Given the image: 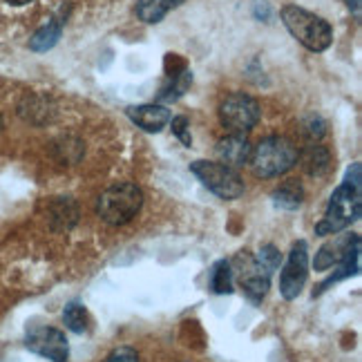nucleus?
<instances>
[{
	"label": "nucleus",
	"instance_id": "17",
	"mask_svg": "<svg viewBox=\"0 0 362 362\" xmlns=\"http://www.w3.org/2000/svg\"><path fill=\"white\" fill-rule=\"evenodd\" d=\"M304 199V190L298 181H284L280 188L273 190V204L282 211H298Z\"/></svg>",
	"mask_w": 362,
	"mask_h": 362
},
{
	"label": "nucleus",
	"instance_id": "23",
	"mask_svg": "<svg viewBox=\"0 0 362 362\" xmlns=\"http://www.w3.org/2000/svg\"><path fill=\"white\" fill-rule=\"evenodd\" d=\"M302 132H304V136L309 139L311 144H317L320 139L325 136V132H327L325 130V121L313 115V117H309V119L302 123Z\"/></svg>",
	"mask_w": 362,
	"mask_h": 362
},
{
	"label": "nucleus",
	"instance_id": "16",
	"mask_svg": "<svg viewBox=\"0 0 362 362\" xmlns=\"http://www.w3.org/2000/svg\"><path fill=\"white\" fill-rule=\"evenodd\" d=\"M184 0H139L136 3V16L144 23H159L170 9L179 7Z\"/></svg>",
	"mask_w": 362,
	"mask_h": 362
},
{
	"label": "nucleus",
	"instance_id": "14",
	"mask_svg": "<svg viewBox=\"0 0 362 362\" xmlns=\"http://www.w3.org/2000/svg\"><path fill=\"white\" fill-rule=\"evenodd\" d=\"M298 159H302V168L311 177H322L331 168V152L320 144H309Z\"/></svg>",
	"mask_w": 362,
	"mask_h": 362
},
{
	"label": "nucleus",
	"instance_id": "22",
	"mask_svg": "<svg viewBox=\"0 0 362 362\" xmlns=\"http://www.w3.org/2000/svg\"><path fill=\"white\" fill-rule=\"evenodd\" d=\"M255 257V262L259 264V267L267 271L271 277H273V273L280 269V264H282V253L277 250L273 244H267V246H262L257 253L253 255Z\"/></svg>",
	"mask_w": 362,
	"mask_h": 362
},
{
	"label": "nucleus",
	"instance_id": "26",
	"mask_svg": "<svg viewBox=\"0 0 362 362\" xmlns=\"http://www.w3.org/2000/svg\"><path fill=\"white\" fill-rule=\"evenodd\" d=\"M344 3H346V7H349L351 11H360V5H362V0H344Z\"/></svg>",
	"mask_w": 362,
	"mask_h": 362
},
{
	"label": "nucleus",
	"instance_id": "15",
	"mask_svg": "<svg viewBox=\"0 0 362 362\" xmlns=\"http://www.w3.org/2000/svg\"><path fill=\"white\" fill-rule=\"evenodd\" d=\"M233 269H230V259H217L208 275V288L213 291L215 296H230L233 293Z\"/></svg>",
	"mask_w": 362,
	"mask_h": 362
},
{
	"label": "nucleus",
	"instance_id": "25",
	"mask_svg": "<svg viewBox=\"0 0 362 362\" xmlns=\"http://www.w3.org/2000/svg\"><path fill=\"white\" fill-rule=\"evenodd\" d=\"M103 362H139V354L132 346H119V349H115Z\"/></svg>",
	"mask_w": 362,
	"mask_h": 362
},
{
	"label": "nucleus",
	"instance_id": "12",
	"mask_svg": "<svg viewBox=\"0 0 362 362\" xmlns=\"http://www.w3.org/2000/svg\"><path fill=\"white\" fill-rule=\"evenodd\" d=\"M128 117L146 132H161L170 123V110L159 103H146L128 107Z\"/></svg>",
	"mask_w": 362,
	"mask_h": 362
},
{
	"label": "nucleus",
	"instance_id": "18",
	"mask_svg": "<svg viewBox=\"0 0 362 362\" xmlns=\"http://www.w3.org/2000/svg\"><path fill=\"white\" fill-rule=\"evenodd\" d=\"M190 83H192V72L186 65L179 67V72L168 74V83L159 92V101H177L179 96H184L188 92Z\"/></svg>",
	"mask_w": 362,
	"mask_h": 362
},
{
	"label": "nucleus",
	"instance_id": "3",
	"mask_svg": "<svg viewBox=\"0 0 362 362\" xmlns=\"http://www.w3.org/2000/svg\"><path fill=\"white\" fill-rule=\"evenodd\" d=\"M298 148L286 136H267L250 152V168L262 179H273L288 173L298 163Z\"/></svg>",
	"mask_w": 362,
	"mask_h": 362
},
{
	"label": "nucleus",
	"instance_id": "10",
	"mask_svg": "<svg viewBox=\"0 0 362 362\" xmlns=\"http://www.w3.org/2000/svg\"><path fill=\"white\" fill-rule=\"evenodd\" d=\"M360 273V235H349L346 240V246L342 250V257L338 262V271L333 273L329 280H325L322 284L317 286V291H313V298L325 293L329 286H333L340 280H346V277H356Z\"/></svg>",
	"mask_w": 362,
	"mask_h": 362
},
{
	"label": "nucleus",
	"instance_id": "8",
	"mask_svg": "<svg viewBox=\"0 0 362 362\" xmlns=\"http://www.w3.org/2000/svg\"><path fill=\"white\" fill-rule=\"evenodd\" d=\"M230 269H233V277L240 280L244 293L250 302L259 304L264 298H267L269 288H271V275L259 267L253 255L240 253L235 257V262H230Z\"/></svg>",
	"mask_w": 362,
	"mask_h": 362
},
{
	"label": "nucleus",
	"instance_id": "5",
	"mask_svg": "<svg viewBox=\"0 0 362 362\" xmlns=\"http://www.w3.org/2000/svg\"><path fill=\"white\" fill-rule=\"evenodd\" d=\"M190 170L208 190L217 194L219 199L230 202V199H238L244 194V181H242L240 173L235 168H228L224 163L194 161V163H190Z\"/></svg>",
	"mask_w": 362,
	"mask_h": 362
},
{
	"label": "nucleus",
	"instance_id": "11",
	"mask_svg": "<svg viewBox=\"0 0 362 362\" xmlns=\"http://www.w3.org/2000/svg\"><path fill=\"white\" fill-rule=\"evenodd\" d=\"M250 152H253V146H250V141L244 134H228L224 139H219L217 144L219 163L228 165V168L246 165L250 161Z\"/></svg>",
	"mask_w": 362,
	"mask_h": 362
},
{
	"label": "nucleus",
	"instance_id": "20",
	"mask_svg": "<svg viewBox=\"0 0 362 362\" xmlns=\"http://www.w3.org/2000/svg\"><path fill=\"white\" fill-rule=\"evenodd\" d=\"M63 23H65L63 18H54L45 27H40V30L34 34V38L30 40V47L36 49V52H45V49L54 47V45L59 43V38H61Z\"/></svg>",
	"mask_w": 362,
	"mask_h": 362
},
{
	"label": "nucleus",
	"instance_id": "21",
	"mask_svg": "<svg viewBox=\"0 0 362 362\" xmlns=\"http://www.w3.org/2000/svg\"><path fill=\"white\" fill-rule=\"evenodd\" d=\"M63 322L65 327L76 333V336H81V333L88 331V325H90V317H88V311L86 306H83L81 302H69L65 309H63Z\"/></svg>",
	"mask_w": 362,
	"mask_h": 362
},
{
	"label": "nucleus",
	"instance_id": "9",
	"mask_svg": "<svg viewBox=\"0 0 362 362\" xmlns=\"http://www.w3.org/2000/svg\"><path fill=\"white\" fill-rule=\"evenodd\" d=\"M25 346L36 356H43L52 362L69 360V344L61 329L54 327H30L25 333Z\"/></svg>",
	"mask_w": 362,
	"mask_h": 362
},
{
	"label": "nucleus",
	"instance_id": "24",
	"mask_svg": "<svg viewBox=\"0 0 362 362\" xmlns=\"http://www.w3.org/2000/svg\"><path fill=\"white\" fill-rule=\"evenodd\" d=\"M170 125H173V134L179 139L181 144L190 148L192 136H190V132H188V119H186V117H175V119H170Z\"/></svg>",
	"mask_w": 362,
	"mask_h": 362
},
{
	"label": "nucleus",
	"instance_id": "4",
	"mask_svg": "<svg viewBox=\"0 0 362 362\" xmlns=\"http://www.w3.org/2000/svg\"><path fill=\"white\" fill-rule=\"evenodd\" d=\"M282 23L291 32V36L298 38L300 43L311 52H325L333 43V30L331 25L296 5H286L282 9Z\"/></svg>",
	"mask_w": 362,
	"mask_h": 362
},
{
	"label": "nucleus",
	"instance_id": "19",
	"mask_svg": "<svg viewBox=\"0 0 362 362\" xmlns=\"http://www.w3.org/2000/svg\"><path fill=\"white\" fill-rule=\"evenodd\" d=\"M346 240H349V235H344V238L336 240V242H329L325 244L322 248L315 253V259H313V269L320 271V273H325L333 267H338V262L342 257V250L346 246Z\"/></svg>",
	"mask_w": 362,
	"mask_h": 362
},
{
	"label": "nucleus",
	"instance_id": "13",
	"mask_svg": "<svg viewBox=\"0 0 362 362\" xmlns=\"http://www.w3.org/2000/svg\"><path fill=\"white\" fill-rule=\"evenodd\" d=\"M78 221V206L69 197H57L49 206V224L54 230H69Z\"/></svg>",
	"mask_w": 362,
	"mask_h": 362
},
{
	"label": "nucleus",
	"instance_id": "27",
	"mask_svg": "<svg viewBox=\"0 0 362 362\" xmlns=\"http://www.w3.org/2000/svg\"><path fill=\"white\" fill-rule=\"evenodd\" d=\"M5 3H9V5H16V7H21V5H27V3H32V0H5Z\"/></svg>",
	"mask_w": 362,
	"mask_h": 362
},
{
	"label": "nucleus",
	"instance_id": "7",
	"mask_svg": "<svg viewBox=\"0 0 362 362\" xmlns=\"http://www.w3.org/2000/svg\"><path fill=\"white\" fill-rule=\"evenodd\" d=\"M306 277H309V246L304 240L296 242L288 250V257L282 267L280 275V293L284 300H296L302 288L306 284Z\"/></svg>",
	"mask_w": 362,
	"mask_h": 362
},
{
	"label": "nucleus",
	"instance_id": "6",
	"mask_svg": "<svg viewBox=\"0 0 362 362\" xmlns=\"http://www.w3.org/2000/svg\"><path fill=\"white\" fill-rule=\"evenodd\" d=\"M262 117L259 103L244 92H233L228 94L224 103L219 105V121L230 134H244L253 130Z\"/></svg>",
	"mask_w": 362,
	"mask_h": 362
},
{
	"label": "nucleus",
	"instance_id": "1",
	"mask_svg": "<svg viewBox=\"0 0 362 362\" xmlns=\"http://www.w3.org/2000/svg\"><path fill=\"white\" fill-rule=\"evenodd\" d=\"M362 213V165L354 163L344 175V181L333 190L325 217L315 224V235H338L360 219Z\"/></svg>",
	"mask_w": 362,
	"mask_h": 362
},
{
	"label": "nucleus",
	"instance_id": "2",
	"mask_svg": "<svg viewBox=\"0 0 362 362\" xmlns=\"http://www.w3.org/2000/svg\"><path fill=\"white\" fill-rule=\"evenodd\" d=\"M141 206L144 190L132 181H121V184H115L101 192L99 204H96V215L110 226H123L139 215Z\"/></svg>",
	"mask_w": 362,
	"mask_h": 362
}]
</instances>
